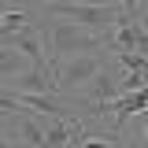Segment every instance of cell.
Segmentation results:
<instances>
[{"label":"cell","mask_w":148,"mask_h":148,"mask_svg":"<svg viewBox=\"0 0 148 148\" xmlns=\"http://www.w3.org/2000/svg\"><path fill=\"white\" fill-rule=\"evenodd\" d=\"M48 45H52V63H59V59H71V56H82V52H104L108 37L92 26L74 22V18L52 15L48 18Z\"/></svg>","instance_id":"1"},{"label":"cell","mask_w":148,"mask_h":148,"mask_svg":"<svg viewBox=\"0 0 148 148\" xmlns=\"http://www.w3.org/2000/svg\"><path fill=\"white\" fill-rule=\"evenodd\" d=\"M104 67H108V48H104V52H82V56H71V59H59V63H52V71H56V89L82 96L85 85H89Z\"/></svg>","instance_id":"2"},{"label":"cell","mask_w":148,"mask_h":148,"mask_svg":"<svg viewBox=\"0 0 148 148\" xmlns=\"http://www.w3.org/2000/svg\"><path fill=\"white\" fill-rule=\"evenodd\" d=\"M45 11L48 15H59V18H74V22H82V26H92V30H100V34H108L115 30V22L122 18V4H74V0H52V4H45Z\"/></svg>","instance_id":"3"},{"label":"cell","mask_w":148,"mask_h":148,"mask_svg":"<svg viewBox=\"0 0 148 148\" xmlns=\"http://www.w3.org/2000/svg\"><path fill=\"white\" fill-rule=\"evenodd\" d=\"M122 78H126V67H122V74L115 71H104L92 78L89 85H85V92H82V100H92V104H108V100H119V96H126V85H122Z\"/></svg>","instance_id":"4"},{"label":"cell","mask_w":148,"mask_h":148,"mask_svg":"<svg viewBox=\"0 0 148 148\" xmlns=\"http://www.w3.org/2000/svg\"><path fill=\"white\" fill-rule=\"evenodd\" d=\"M4 92H59L56 89V71L30 67V71L8 78V82H4Z\"/></svg>","instance_id":"5"},{"label":"cell","mask_w":148,"mask_h":148,"mask_svg":"<svg viewBox=\"0 0 148 148\" xmlns=\"http://www.w3.org/2000/svg\"><path fill=\"white\" fill-rule=\"evenodd\" d=\"M30 67H34V59L26 52H18L15 45H4V52H0V74H4V82L22 74V71H30Z\"/></svg>","instance_id":"6"},{"label":"cell","mask_w":148,"mask_h":148,"mask_svg":"<svg viewBox=\"0 0 148 148\" xmlns=\"http://www.w3.org/2000/svg\"><path fill=\"white\" fill-rule=\"evenodd\" d=\"M26 26H30V15H26V11H11V8H8L4 18H0V34L4 37L18 34V30H26Z\"/></svg>","instance_id":"7"},{"label":"cell","mask_w":148,"mask_h":148,"mask_svg":"<svg viewBox=\"0 0 148 148\" xmlns=\"http://www.w3.org/2000/svg\"><path fill=\"white\" fill-rule=\"evenodd\" d=\"M82 148H119V133H104V137H85Z\"/></svg>","instance_id":"8"},{"label":"cell","mask_w":148,"mask_h":148,"mask_svg":"<svg viewBox=\"0 0 148 148\" xmlns=\"http://www.w3.org/2000/svg\"><path fill=\"white\" fill-rule=\"evenodd\" d=\"M115 4H122L130 15H141V0H115Z\"/></svg>","instance_id":"9"},{"label":"cell","mask_w":148,"mask_h":148,"mask_svg":"<svg viewBox=\"0 0 148 148\" xmlns=\"http://www.w3.org/2000/svg\"><path fill=\"white\" fill-rule=\"evenodd\" d=\"M74 4H115V0H74Z\"/></svg>","instance_id":"10"},{"label":"cell","mask_w":148,"mask_h":148,"mask_svg":"<svg viewBox=\"0 0 148 148\" xmlns=\"http://www.w3.org/2000/svg\"><path fill=\"white\" fill-rule=\"evenodd\" d=\"M34 4H41V8H45V4H52V0H34Z\"/></svg>","instance_id":"11"},{"label":"cell","mask_w":148,"mask_h":148,"mask_svg":"<svg viewBox=\"0 0 148 148\" xmlns=\"http://www.w3.org/2000/svg\"><path fill=\"white\" fill-rule=\"evenodd\" d=\"M145 141H148V126H145Z\"/></svg>","instance_id":"12"}]
</instances>
